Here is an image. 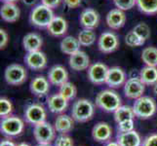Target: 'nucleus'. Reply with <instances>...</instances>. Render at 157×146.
I'll return each instance as SVG.
<instances>
[{
	"mask_svg": "<svg viewBox=\"0 0 157 146\" xmlns=\"http://www.w3.org/2000/svg\"><path fill=\"white\" fill-rule=\"evenodd\" d=\"M96 105L105 112H114L122 105L121 97L113 90L101 91L96 96Z\"/></svg>",
	"mask_w": 157,
	"mask_h": 146,
	"instance_id": "obj_1",
	"label": "nucleus"
},
{
	"mask_svg": "<svg viewBox=\"0 0 157 146\" xmlns=\"http://www.w3.org/2000/svg\"><path fill=\"white\" fill-rule=\"evenodd\" d=\"M133 110L135 116L147 120L152 117L157 110V104L152 97L147 95H143L135 99Z\"/></svg>",
	"mask_w": 157,
	"mask_h": 146,
	"instance_id": "obj_2",
	"label": "nucleus"
},
{
	"mask_svg": "<svg viewBox=\"0 0 157 146\" xmlns=\"http://www.w3.org/2000/svg\"><path fill=\"white\" fill-rule=\"evenodd\" d=\"M95 108L94 104L89 99H80L74 102L71 108V117L74 121L84 123L91 120L94 116Z\"/></svg>",
	"mask_w": 157,
	"mask_h": 146,
	"instance_id": "obj_3",
	"label": "nucleus"
},
{
	"mask_svg": "<svg viewBox=\"0 0 157 146\" xmlns=\"http://www.w3.org/2000/svg\"><path fill=\"white\" fill-rule=\"evenodd\" d=\"M54 17L55 16H54L53 9L41 3L32 9L29 16V21L31 24L37 28H47Z\"/></svg>",
	"mask_w": 157,
	"mask_h": 146,
	"instance_id": "obj_4",
	"label": "nucleus"
},
{
	"mask_svg": "<svg viewBox=\"0 0 157 146\" xmlns=\"http://www.w3.org/2000/svg\"><path fill=\"white\" fill-rule=\"evenodd\" d=\"M25 129V123L18 116L9 115L3 117L0 124V131L5 136L17 137L23 133Z\"/></svg>",
	"mask_w": 157,
	"mask_h": 146,
	"instance_id": "obj_5",
	"label": "nucleus"
},
{
	"mask_svg": "<svg viewBox=\"0 0 157 146\" xmlns=\"http://www.w3.org/2000/svg\"><path fill=\"white\" fill-rule=\"evenodd\" d=\"M33 137L38 144H50L56 139V129L50 123L42 122L33 128Z\"/></svg>",
	"mask_w": 157,
	"mask_h": 146,
	"instance_id": "obj_6",
	"label": "nucleus"
},
{
	"mask_svg": "<svg viewBox=\"0 0 157 146\" xmlns=\"http://www.w3.org/2000/svg\"><path fill=\"white\" fill-rule=\"evenodd\" d=\"M26 77H28V73H26L25 68L18 63L10 64L6 67L4 72L5 81L9 85L13 86H18L25 83Z\"/></svg>",
	"mask_w": 157,
	"mask_h": 146,
	"instance_id": "obj_7",
	"label": "nucleus"
},
{
	"mask_svg": "<svg viewBox=\"0 0 157 146\" xmlns=\"http://www.w3.org/2000/svg\"><path fill=\"white\" fill-rule=\"evenodd\" d=\"M145 90V85L140 77L129 78L124 84V94L130 99H137L143 96Z\"/></svg>",
	"mask_w": 157,
	"mask_h": 146,
	"instance_id": "obj_8",
	"label": "nucleus"
},
{
	"mask_svg": "<svg viewBox=\"0 0 157 146\" xmlns=\"http://www.w3.org/2000/svg\"><path fill=\"white\" fill-rule=\"evenodd\" d=\"M99 50L105 54L116 51L119 47V39L114 32L105 31L101 33L98 39Z\"/></svg>",
	"mask_w": 157,
	"mask_h": 146,
	"instance_id": "obj_9",
	"label": "nucleus"
},
{
	"mask_svg": "<svg viewBox=\"0 0 157 146\" xmlns=\"http://www.w3.org/2000/svg\"><path fill=\"white\" fill-rule=\"evenodd\" d=\"M47 113L45 108L40 104L33 103L26 107L25 111V120L31 125H37L46 121Z\"/></svg>",
	"mask_w": 157,
	"mask_h": 146,
	"instance_id": "obj_10",
	"label": "nucleus"
},
{
	"mask_svg": "<svg viewBox=\"0 0 157 146\" xmlns=\"http://www.w3.org/2000/svg\"><path fill=\"white\" fill-rule=\"evenodd\" d=\"M108 69L109 68L101 62L93 63L88 68V78L93 84L96 85L104 84L106 81Z\"/></svg>",
	"mask_w": 157,
	"mask_h": 146,
	"instance_id": "obj_11",
	"label": "nucleus"
},
{
	"mask_svg": "<svg viewBox=\"0 0 157 146\" xmlns=\"http://www.w3.org/2000/svg\"><path fill=\"white\" fill-rule=\"evenodd\" d=\"M125 83H126V73L121 67L113 66L108 69L107 77L105 81V84L108 87H110L111 89L119 88Z\"/></svg>",
	"mask_w": 157,
	"mask_h": 146,
	"instance_id": "obj_12",
	"label": "nucleus"
},
{
	"mask_svg": "<svg viewBox=\"0 0 157 146\" xmlns=\"http://www.w3.org/2000/svg\"><path fill=\"white\" fill-rule=\"evenodd\" d=\"M25 62L30 69L41 70L44 69L47 66V57L43 52L34 51L29 52L25 58Z\"/></svg>",
	"mask_w": 157,
	"mask_h": 146,
	"instance_id": "obj_13",
	"label": "nucleus"
},
{
	"mask_svg": "<svg viewBox=\"0 0 157 146\" xmlns=\"http://www.w3.org/2000/svg\"><path fill=\"white\" fill-rule=\"evenodd\" d=\"M68 63L71 69L75 71H81L90 67V58L85 52L79 50L73 55L69 56Z\"/></svg>",
	"mask_w": 157,
	"mask_h": 146,
	"instance_id": "obj_14",
	"label": "nucleus"
},
{
	"mask_svg": "<svg viewBox=\"0 0 157 146\" xmlns=\"http://www.w3.org/2000/svg\"><path fill=\"white\" fill-rule=\"evenodd\" d=\"M48 79H49L50 83L55 86H62L66 82H67L68 79V73L66 67L63 66H54L50 68L49 72H48Z\"/></svg>",
	"mask_w": 157,
	"mask_h": 146,
	"instance_id": "obj_15",
	"label": "nucleus"
},
{
	"mask_svg": "<svg viewBox=\"0 0 157 146\" xmlns=\"http://www.w3.org/2000/svg\"><path fill=\"white\" fill-rule=\"evenodd\" d=\"M79 21L84 28L94 29L95 28L98 26V24L100 23L99 13L92 8L85 9L82 11V13L80 14Z\"/></svg>",
	"mask_w": 157,
	"mask_h": 146,
	"instance_id": "obj_16",
	"label": "nucleus"
},
{
	"mask_svg": "<svg viewBox=\"0 0 157 146\" xmlns=\"http://www.w3.org/2000/svg\"><path fill=\"white\" fill-rule=\"evenodd\" d=\"M105 21L111 29H119L124 26L126 23V15L120 9H112L107 13Z\"/></svg>",
	"mask_w": 157,
	"mask_h": 146,
	"instance_id": "obj_17",
	"label": "nucleus"
},
{
	"mask_svg": "<svg viewBox=\"0 0 157 146\" xmlns=\"http://www.w3.org/2000/svg\"><path fill=\"white\" fill-rule=\"evenodd\" d=\"M112 129L107 123L100 122L96 124L92 129V137L98 142H107L111 138Z\"/></svg>",
	"mask_w": 157,
	"mask_h": 146,
	"instance_id": "obj_18",
	"label": "nucleus"
},
{
	"mask_svg": "<svg viewBox=\"0 0 157 146\" xmlns=\"http://www.w3.org/2000/svg\"><path fill=\"white\" fill-rule=\"evenodd\" d=\"M0 15L3 21L7 23H15L20 18V8L12 2H4L0 9Z\"/></svg>",
	"mask_w": 157,
	"mask_h": 146,
	"instance_id": "obj_19",
	"label": "nucleus"
},
{
	"mask_svg": "<svg viewBox=\"0 0 157 146\" xmlns=\"http://www.w3.org/2000/svg\"><path fill=\"white\" fill-rule=\"evenodd\" d=\"M50 81L44 76H37L31 80L29 88L32 94L35 95H46L50 90Z\"/></svg>",
	"mask_w": 157,
	"mask_h": 146,
	"instance_id": "obj_20",
	"label": "nucleus"
},
{
	"mask_svg": "<svg viewBox=\"0 0 157 146\" xmlns=\"http://www.w3.org/2000/svg\"><path fill=\"white\" fill-rule=\"evenodd\" d=\"M47 104L49 110L56 114H61L63 111H66L68 105V100L67 99L59 95V94H55L51 96L47 100Z\"/></svg>",
	"mask_w": 157,
	"mask_h": 146,
	"instance_id": "obj_21",
	"label": "nucleus"
},
{
	"mask_svg": "<svg viewBox=\"0 0 157 146\" xmlns=\"http://www.w3.org/2000/svg\"><path fill=\"white\" fill-rule=\"evenodd\" d=\"M117 142L120 146H140L142 138L140 134L135 131L128 133H118L116 137Z\"/></svg>",
	"mask_w": 157,
	"mask_h": 146,
	"instance_id": "obj_22",
	"label": "nucleus"
},
{
	"mask_svg": "<svg viewBox=\"0 0 157 146\" xmlns=\"http://www.w3.org/2000/svg\"><path fill=\"white\" fill-rule=\"evenodd\" d=\"M47 29L49 33L53 36H63L67 33V21L63 17L59 16H55L50 24L47 26Z\"/></svg>",
	"mask_w": 157,
	"mask_h": 146,
	"instance_id": "obj_23",
	"label": "nucleus"
},
{
	"mask_svg": "<svg viewBox=\"0 0 157 146\" xmlns=\"http://www.w3.org/2000/svg\"><path fill=\"white\" fill-rule=\"evenodd\" d=\"M55 129L59 134L68 133L74 127V119L66 114H59L55 120Z\"/></svg>",
	"mask_w": 157,
	"mask_h": 146,
	"instance_id": "obj_24",
	"label": "nucleus"
},
{
	"mask_svg": "<svg viewBox=\"0 0 157 146\" xmlns=\"http://www.w3.org/2000/svg\"><path fill=\"white\" fill-rule=\"evenodd\" d=\"M42 44H43L42 37L38 33H35V32L28 33L23 39V46L28 53L39 51L40 48L42 47Z\"/></svg>",
	"mask_w": 157,
	"mask_h": 146,
	"instance_id": "obj_25",
	"label": "nucleus"
},
{
	"mask_svg": "<svg viewBox=\"0 0 157 146\" xmlns=\"http://www.w3.org/2000/svg\"><path fill=\"white\" fill-rule=\"evenodd\" d=\"M80 42L78 40V38L73 36H67L61 41V44H59V47H61V51L66 54V55H69L71 56L74 53H76L80 50Z\"/></svg>",
	"mask_w": 157,
	"mask_h": 146,
	"instance_id": "obj_26",
	"label": "nucleus"
},
{
	"mask_svg": "<svg viewBox=\"0 0 157 146\" xmlns=\"http://www.w3.org/2000/svg\"><path fill=\"white\" fill-rule=\"evenodd\" d=\"M140 79L147 86H154L157 83V68L155 66H145L139 74Z\"/></svg>",
	"mask_w": 157,
	"mask_h": 146,
	"instance_id": "obj_27",
	"label": "nucleus"
},
{
	"mask_svg": "<svg viewBox=\"0 0 157 146\" xmlns=\"http://www.w3.org/2000/svg\"><path fill=\"white\" fill-rule=\"evenodd\" d=\"M113 113H114V120L117 124L135 118L133 107H130L128 105H121Z\"/></svg>",
	"mask_w": 157,
	"mask_h": 146,
	"instance_id": "obj_28",
	"label": "nucleus"
},
{
	"mask_svg": "<svg viewBox=\"0 0 157 146\" xmlns=\"http://www.w3.org/2000/svg\"><path fill=\"white\" fill-rule=\"evenodd\" d=\"M142 61L145 66H157V48L147 47L142 52Z\"/></svg>",
	"mask_w": 157,
	"mask_h": 146,
	"instance_id": "obj_29",
	"label": "nucleus"
},
{
	"mask_svg": "<svg viewBox=\"0 0 157 146\" xmlns=\"http://www.w3.org/2000/svg\"><path fill=\"white\" fill-rule=\"evenodd\" d=\"M77 38L80 42L81 46L88 47V46L93 45L96 42L97 35H96V32L93 29L84 28L78 33Z\"/></svg>",
	"mask_w": 157,
	"mask_h": 146,
	"instance_id": "obj_30",
	"label": "nucleus"
},
{
	"mask_svg": "<svg viewBox=\"0 0 157 146\" xmlns=\"http://www.w3.org/2000/svg\"><path fill=\"white\" fill-rule=\"evenodd\" d=\"M137 6L140 12L147 15L157 13V0H136Z\"/></svg>",
	"mask_w": 157,
	"mask_h": 146,
	"instance_id": "obj_31",
	"label": "nucleus"
},
{
	"mask_svg": "<svg viewBox=\"0 0 157 146\" xmlns=\"http://www.w3.org/2000/svg\"><path fill=\"white\" fill-rule=\"evenodd\" d=\"M59 94L62 95L64 99H67V100H71L76 96L77 90H76V87L74 86V84L67 81V82L63 84L62 86H59Z\"/></svg>",
	"mask_w": 157,
	"mask_h": 146,
	"instance_id": "obj_32",
	"label": "nucleus"
},
{
	"mask_svg": "<svg viewBox=\"0 0 157 146\" xmlns=\"http://www.w3.org/2000/svg\"><path fill=\"white\" fill-rule=\"evenodd\" d=\"M125 43L129 47H140V46H143L144 44L145 40L143 39L140 36H139L136 32L132 29L126 34Z\"/></svg>",
	"mask_w": 157,
	"mask_h": 146,
	"instance_id": "obj_33",
	"label": "nucleus"
},
{
	"mask_svg": "<svg viewBox=\"0 0 157 146\" xmlns=\"http://www.w3.org/2000/svg\"><path fill=\"white\" fill-rule=\"evenodd\" d=\"M133 30L136 32L139 36L142 37L143 39H144L145 41L149 38L150 34H151L150 28L145 23H139L137 25H135Z\"/></svg>",
	"mask_w": 157,
	"mask_h": 146,
	"instance_id": "obj_34",
	"label": "nucleus"
},
{
	"mask_svg": "<svg viewBox=\"0 0 157 146\" xmlns=\"http://www.w3.org/2000/svg\"><path fill=\"white\" fill-rule=\"evenodd\" d=\"M13 111V104L6 97L0 99V116L2 118L11 115Z\"/></svg>",
	"mask_w": 157,
	"mask_h": 146,
	"instance_id": "obj_35",
	"label": "nucleus"
},
{
	"mask_svg": "<svg viewBox=\"0 0 157 146\" xmlns=\"http://www.w3.org/2000/svg\"><path fill=\"white\" fill-rule=\"evenodd\" d=\"M116 8L122 11H126L132 9L135 5H137L136 0H113Z\"/></svg>",
	"mask_w": 157,
	"mask_h": 146,
	"instance_id": "obj_36",
	"label": "nucleus"
},
{
	"mask_svg": "<svg viewBox=\"0 0 157 146\" xmlns=\"http://www.w3.org/2000/svg\"><path fill=\"white\" fill-rule=\"evenodd\" d=\"M134 127H135L134 119H130V120H126L117 124L118 133H128L134 131Z\"/></svg>",
	"mask_w": 157,
	"mask_h": 146,
	"instance_id": "obj_37",
	"label": "nucleus"
},
{
	"mask_svg": "<svg viewBox=\"0 0 157 146\" xmlns=\"http://www.w3.org/2000/svg\"><path fill=\"white\" fill-rule=\"evenodd\" d=\"M55 146H73V140L67 134H59L55 139Z\"/></svg>",
	"mask_w": 157,
	"mask_h": 146,
	"instance_id": "obj_38",
	"label": "nucleus"
},
{
	"mask_svg": "<svg viewBox=\"0 0 157 146\" xmlns=\"http://www.w3.org/2000/svg\"><path fill=\"white\" fill-rule=\"evenodd\" d=\"M142 146H157V133L150 134L145 137L143 140Z\"/></svg>",
	"mask_w": 157,
	"mask_h": 146,
	"instance_id": "obj_39",
	"label": "nucleus"
},
{
	"mask_svg": "<svg viewBox=\"0 0 157 146\" xmlns=\"http://www.w3.org/2000/svg\"><path fill=\"white\" fill-rule=\"evenodd\" d=\"M8 41H9L8 33L5 29L1 28L0 29V48L4 49L5 47H6V45L8 44Z\"/></svg>",
	"mask_w": 157,
	"mask_h": 146,
	"instance_id": "obj_40",
	"label": "nucleus"
},
{
	"mask_svg": "<svg viewBox=\"0 0 157 146\" xmlns=\"http://www.w3.org/2000/svg\"><path fill=\"white\" fill-rule=\"evenodd\" d=\"M63 3L67 7L70 9H75L81 5V0H63Z\"/></svg>",
	"mask_w": 157,
	"mask_h": 146,
	"instance_id": "obj_41",
	"label": "nucleus"
},
{
	"mask_svg": "<svg viewBox=\"0 0 157 146\" xmlns=\"http://www.w3.org/2000/svg\"><path fill=\"white\" fill-rule=\"evenodd\" d=\"M61 1L62 0H41V3L53 9V8H57L61 4Z\"/></svg>",
	"mask_w": 157,
	"mask_h": 146,
	"instance_id": "obj_42",
	"label": "nucleus"
},
{
	"mask_svg": "<svg viewBox=\"0 0 157 146\" xmlns=\"http://www.w3.org/2000/svg\"><path fill=\"white\" fill-rule=\"evenodd\" d=\"M0 146H17L13 141H11L9 139H5L2 140L1 143H0Z\"/></svg>",
	"mask_w": 157,
	"mask_h": 146,
	"instance_id": "obj_43",
	"label": "nucleus"
},
{
	"mask_svg": "<svg viewBox=\"0 0 157 146\" xmlns=\"http://www.w3.org/2000/svg\"><path fill=\"white\" fill-rule=\"evenodd\" d=\"M21 1H23V3L26 5V6H33L37 0H21Z\"/></svg>",
	"mask_w": 157,
	"mask_h": 146,
	"instance_id": "obj_44",
	"label": "nucleus"
},
{
	"mask_svg": "<svg viewBox=\"0 0 157 146\" xmlns=\"http://www.w3.org/2000/svg\"><path fill=\"white\" fill-rule=\"evenodd\" d=\"M105 146H120L119 145V143L116 141V142H114V141H110V142H107L106 144H105Z\"/></svg>",
	"mask_w": 157,
	"mask_h": 146,
	"instance_id": "obj_45",
	"label": "nucleus"
},
{
	"mask_svg": "<svg viewBox=\"0 0 157 146\" xmlns=\"http://www.w3.org/2000/svg\"><path fill=\"white\" fill-rule=\"evenodd\" d=\"M153 93L157 95V83L153 86Z\"/></svg>",
	"mask_w": 157,
	"mask_h": 146,
	"instance_id": "obj_46",
	"label": "nucleus"
},
{
	"mask_svg": "<svg viewBox=\"0 0 157 146\" xmlns=\"http://www.w3.org/2000/svg\"><path fill=\"white\" fill-rule=\"evenodd\" d=\"M17 146H30L29 144H28V143H25V142H21V143H20V144H18Z\"/></svg>",
	"mask_w": 157,
	"mask_h": 146,
	"instance_id": "obj_47",
	"label": "nucleus"
},
{
	"mask_svg": "<svg viewBox=\"0 0 157 146\" xmlns=\"http://www.w3.org/2000/svg\"><path fill=\"white\" fill-rule=\"evenodd\" d=\"M4 2H12V3H15L16 1H18V0H3Z\"/></svg>",
	"mask_w": 157,
	"mask_h": 146,
	"instance_id": "obj_48",
	"label": "nucleus"
},
{
	"mask_svg": "<svg viewBox=\"0 0 157 146\" xmlns=\"http://www.w3.org/2000/svg\"><path fill=\"white\" fill-rule=\"evenodd\" d=\"M36 146H51L50 144H38V145H36Z\"/></svg>",
	"mask_w": 157,
	"mask_h": 146,
	"instance_id": "obj_49",
	"label": "nucleus"
}]
</instances>
